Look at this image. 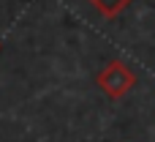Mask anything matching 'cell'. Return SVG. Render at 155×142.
<instances>
[{
  "label": "cell",
  "instance_id": "obj_1",
  "mask_svg": "<svg viewBox=\"0 0 155 142\" xmlns=\"http://www.w3.org/2000/svg\"><path fill=\"white\" fill-rule=\"evenodd\" d=\"M95 85L101 88V93H106L109 99H123L134 85H136V74L131 66H125L123 60H112L106 63L98 77H95Z\"/></svg>",
  "mask_w": 155,
  "mask_h": 142
},
{
  "label": "cell",
  "instance_id": "obj_2",
  "mask_svg": "<svg viewBox=\"0 0 155 142\" xmlns=\"http://www.w3.org/2000/svg\"><path fill=\"white\" fill-rule=\"evenodd\" d=\"M93 3V8L101 14V16H106V19H114V16H120L134 0H90Z\"/></svg>",
  "mask_w": 155,
  "mask_h": 142
}]
</instances>
